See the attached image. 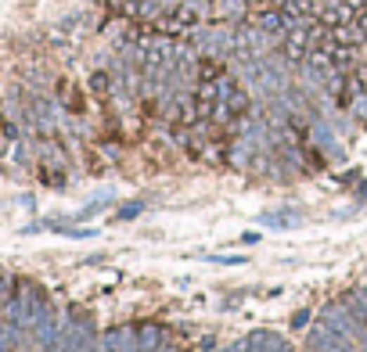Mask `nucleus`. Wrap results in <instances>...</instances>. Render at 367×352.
Wrapping results in <instances>:
<instances>
[{
    "mask_svg": "<svg viewBox=\"0 0 367 352\" xmlns=\"http://www.w3.org/2000/svg\"><path fill=\"white\" fill-rule=\"evenodd\" d=\"M306 320H310V313H306V309L295 313V316H292V327H306Z\"/></svg>",
    "mask_w": 367,
    "mask_h": 352,
    "instance_id": "obj_3",
    "label": "nucleus"
},
{
    "mask_svg": "<svg viewBox=\"0 0 367 352\" xmlns=\"http://www.w3.org/2000/svg\"><path fill=\"white\" fill-rule=\"evenodd\" d=\"M94 90L98 93H108V76H94Z\"/></svg>",
    "mask_w": 367,
    "mask_h": 352,
    "instance_id": "obj_4",
    "label": "nucleus"
},
{
    "mask_svg": "<svg viewBox=\"0 0 367 352\" xmlns=\"http://www.w3.org/2000/svg\"><path fill=\"white\" fill-rule=\"evenodd\" d=\"M162 341H166V331L159 324H141L137 327V348L141 352H155Z\"/></svg>",
    "mask_w": 367,
    "mask_h": 352,
    "instance_id": "obj_1",
    "label": "nucleus"
},
{
    "mask_svg": "<svg viewBox=\"0 0 367 352\" xmlns=\"http://www.w3.org/2000/svg\"><path fill=\"white\" fill-rule=\"evenodd\" d=\"M141 216V205H122L119 209V219H137Z\"/></svg>",
    "mask_w": 367,
    "mask_h": 352,
    "instance_id": "obj_2",
    "label": "nucleus"
}]
</instances>
